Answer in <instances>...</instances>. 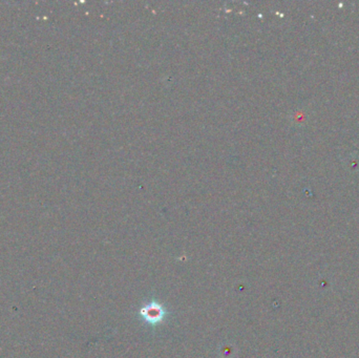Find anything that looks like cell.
Instances as JSON below:
<instances>
[{"label": "cell", "instance_id": "cell-1", "mask_svg": "<svg viewBox=\"0 0 359 358\" xmlns=\"http://www.w3.org/2000/svg\"><path fill=\"white\" fill-rule=\"evenodd\" d=\"M143 315L149 321L157 322L162 318L163 311L158 306H150V307H146L145 311L143 312Z\"/></svg>", "mask_w": 359, "mask_h": 358}]
</instances>
